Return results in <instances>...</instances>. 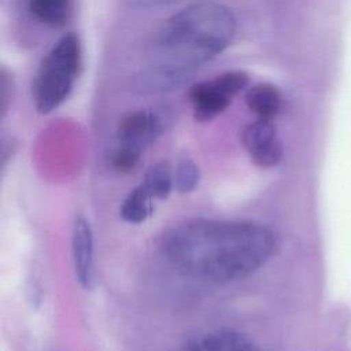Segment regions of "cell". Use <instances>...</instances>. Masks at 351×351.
<instances>
[{"mask_svg":"<svg viewBox=\"0 0 351 351\" xmlns=\"http://www.w3.org/2000/svg\"><path fill=\"white\" fill-rule=\"evenodd\" d=\"M270 230L256 223L193 221L173 229L163 248L174 266L206 281H230L250 274L273 252Z\"/></svg>","mask_w":351,"mask_h":351,"instance_id":"cell-1","label":"cell"},{"mask_svg":"<svg viewBox=\"0 0 351 351\" xmlns=\"http://www.w3.org/2000/svg\"><path fill=\"white\" fill-rule=\"evenodd\" d=\"M234 32V15L225 5H188L166 19L154 36L151 64L166 80L180 78L223 52Z\"/></svg>","mask_w":351,"mask_h":351,"instance_id":"cell-2","label":"cell"},{"mask_svg":"<svg viewBox=\"0 0 351 351\" xmlns=\"http://www.w3.org/2000/svg\"><path fill=\"white\" fill-rule=\"evenodd\" d=\"M152 196L149 192L140 184L129 192L121 207V215L126 222L141 223L144 222L154 210Z\"/></svg>","mask_w":351,"mask_h":351,"instance_id":"cell-11","label":"cell"},{"mask_svg":"<svg viewBox=\"0 0 351 351\" xmlns=\"http://www.w3.org/2000/svg\"><path fill=\"white\" fill-rule=\"evenodd\" d=\"M81 67V44L75 34L62 36L44 58L33 85L40 114L56 110L70 95Z\"/></svg>","mask_w":351,"mask_h":351,"instance_id":"cell-3","label":"cell"},{"mask_svg":"<svg viewBox=\"0 0 351 351\" xmlns=\"http://www.w3.org/2000/svg\"><path fill=\"white\" fill-rule=\"evenodd\" d=\"M30 14L51 27L64 26L73 14V0H29Z\"/></svg>","mask_w":351,"mask_h":351,"instance_id":"cell-10","label":"cell"},{"mask_svg":"<svg viewBox=\"0 0 351 351\" xmlns=\"http://www.w3.org/2000/svg\"><path fill=\"white\" fill-rule=\"evenodd\" d=\"M174 184V177L171 174L170 165L165 160L156 162L148 167V170L144 174L141 185L149 192L152 197L165 200Z\"/></svg>","mask_w":351,"mask_h":351,"instance_id":"cell-12","label":"cell"},{"mask_svg":"<svg viewBox=\"0 0 351 351\" xmlns=\"http://www.w3.org/2000/svg\"><path fill=\"white\" fill-rule=\"evenodd\" d=\"M71 251L75 277L84 288H89L93 280V233L84 217L74 221Z\"/></svg>","mask_w":351,"mask_h":351,"instance_id":"cell-7","label":"cell"},{"mask_svg":"<svg viewBox=\"0 0 351 351\" xmlns=\"http://www.w3.org/2000/svg\"><path fill=\"white\" fill-rule=\"evenodd\" d=\"M245 103L258 118L271 121L281 108V93L271 84H256L247 90Z\"/></svg>","mask_w":351,"mask_h":351,"instance_id":"cell-9","label":"cell"},{"mask_svg":"<svg viewBox=\"0 0 351 351\" xmlns=\"http://www.w3.org/2000/svg\"><path fill=\"white\" fill-rule=\"evenodd\" d=\"M248 81L250 77L245 71L232 70L214 80H206L192 85L188 96L196 121H211L225 111L232 99L248 85Z\"/></svg>","mask_w":351,"mask_h":351,"instance_id":"cell-4","label":"cell"},{"mask_svg":"<svg viewBox=\"0 0 351 351\" xmlns=\"http://www.w3.org/2000/svg\"><path fill=\"white\" fill-rule=\"evenodd\" d=\"M200 171L199 167L191 159H182L178 162L174 171V186L181 193L192 192L199 184Z\"/></svg>","mask_w":351,"mask_h":351,"instance_id":"cell-13","label":"cell"},{"mask_svg":"<svg viewBox=\"0 0 351 351\" xmlns=\"http://www.w3.org/2000/svg\"><path fill=\"white\" fill-rule=\"evenodd\" d=\"M241 141L258 167H274L282 158V145L270 119L256 118V121L248 123L241 133Z\"/></svg>","mask_w":351,"mask_h":351,"instance_id":"cell-5","label":"cell"},{"mask_svg":"<svg viewBox=\"0 0 351 351\" xmlns=\"http://www.w3.org/2000/svg\"><path fill=\"white\" fill-rule=\"evenodd\" d=\"M140 156L141 155L137 152L117 147V149L114 151V155H112V165L117 170L128 173L136 167V165L140 160Z\"/></svg>","mask_w":351,"mask_h":351,"instance_id":"cell-14","label":"cell"},{"mask_svg":"<svg viewBox=\"0 0 351 351\" xmlns=\"http://www.w3.org/2000/svg\"><path fill=\"white\" fill-rule=\"evenodd\" d=\"M162 132L160 118L149 110L130 111L122 117L117 130V147L137 154L152 144Z\"/></svg>","mask_w":351,"mask_h":351,"instance_id":"cell-6","label":"cell"},{"mask_svg":"<svg viewBox=\"0 0 351 351\" xmlns=\"http://www.w3.org/2000/svg\"><path fill=\"white\" fill-rule=\"evenodd\" d=\"M182 351H259L258 347L232 330L210 332L188 343Z\"/></svg>","mask_w":351,"mask_h":351,"instance_id":"cell-8","label":"cell"}]
</instances>
